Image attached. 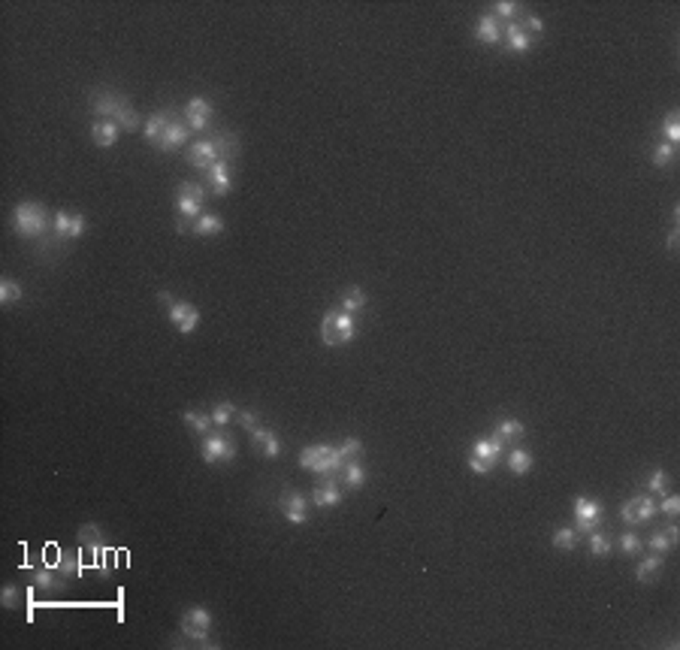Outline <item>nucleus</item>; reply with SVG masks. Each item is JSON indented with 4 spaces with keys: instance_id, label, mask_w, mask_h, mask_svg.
Wrapping results in <instances>:
<instances>
[{
    "instance_id": "1",
    "label": "nucleus",
    "mask_w": 680,
    "mask_h": 650,
    "mask_svg": "<svg viewBox=\"0 0 680 650\" xmlns=\"http://www.w3.org/2000/svg\"><path fill=\"white\" fill-rule=\"evenodd\" d=\"M191 134H194V130L185 125V118H181L176 109H158V113L146 121V127H142L146 142H151L158 151H176L179 146H185V142L191 139Z\"/></svg>"
},
{
    "instance_id": "2",
    "label": "nucleus",
    "mask_w": 680,
    "mask_h": 650,
    "mask_svg": "<svg viewBox=\"0 0 680 650\" xmlns=\"http://www.w3.org/2000/svg\"><path fill=\"white\" fill-rule=\"evenodd\" d=\"M9 221H13V230L22 239L39 242V246H46V242L52 239L55 224H52V215H49V209L43 206V203H34V200L18 203V206L13 209V215H9Z\"/></svg>"
},
{
    "instance_id": "3",
    "label": "nucleus",
    "mask_w": 680,
    "mask_h": 650,
    "mask_svg": "<svg viewBox=\"0 0 680 650\" xmlns=\"http://www.w3.org/2000/svg\"><path fill=\"white\" fill-rule=\"evenodd\" d=\"M91 113L97 118H106V121H115L121 130H136L139 127V115L136 109L130 106L127 97L115 94V91H94L91 94Z\"/></svg>"
},
{
    "instance_id": "4",
    "label": "nucleus",
    "mask_w": 680,
    "mask_h": 650,
    "mask_svg": "<svg viewBox=\"0 0 680 650\" xmlns=\"http://www.w3.org/2000/svg\"><path fill=\"white\" fill-rule=\"evenodd\" d=\"M203 200H206V188L197 185V181H181L176 191V233H191L197 224V218L203 215Z\"/></svg>"
},
{
    "instance_id": "5",
    "label": "nucleus",
    "mask_w": 680,
    "mask_h": 650,
    "mask_svg": "<svg viewBox=\"0 0 680 650\" xmlns=\"http://www.w3.org/2000/svg\"><path fill=\"white\" fill-rule=\"evenodd\" d=\"M354 336H357V318L342 309H330L327 314H323L321 321V339L323 345H330V348H342V345L354 342Z\"/></svg>"
},
{
    "instance_id": "6",
    "label": "nucleus",
    "mask_w": 680,
    "mask_h": 650,
    "mask_svg": "<svg viewBox=\"0 0 680 650\" xmlns=\"http://www.w3.org/2000/svg\"><path fill=\"white\" fill-rule=\"evenodd\" d=\"M236 454H239L236 439H233L230 433L221 430V426L203 435V445H200L203 463H209V466H215V463H233V460H236Z\"/></svg>"
},
{
    "instance_id": "7",
    "label": "nucleus",
    "mask_w": 680,
    "mask_h": 650,
    "mask_svg": "<svg viewBox=\"0 0 680 650\" xmlns=\"http://www.w3.org/2000/svg\"><path fill=\"white\" fill-rule=\"evenodd\" d=\"M160 302H164V309H167L169 324L181 333V336H191V333H194V330L200 327V309H194L191 302H185V300H172L169 293H164V291H160Z\"/></svg>"
},
{
    "instance_id": "8",
    "label": "nucleus",
    "mask_w": 680,
    "mask_h": 650,
    "mask_svg": "<svg viewBox=\"0 0 680 650\" xmlns=\"http://www.w3.org/2000/svg\"><path fill=\"white\" fill-rule=\"evenodd\" d=\"M575 530L581 535L602 530V505L586 499V496H577L575 499Z\"/></svg>"
},
{
    "instance_id": "9",
    "label": "nucleus",
    "mask_w": 680,
    "mask_h": 650,
    "mask_svg": "<svg viewBox=\"0 0 680 650\" xmlns=\"http://www.w3.org/2000/svg\"><path fill=\"white\" fill-rule=\"evenodd\" d=\"M85 236V215H70V212H55V230H52V242L55 246H64V242L82 239Z\"/></svg>"
},
{
    "instance_id": "10",
    "label": "nucleus",
    "mask_w": 680,
    "mask_h": 650,
    "mask_svg": "<svg viewBox=\"0 0 680 650\" xmlns=\"http://www.w3.org/2000/svg\"><path fill=\"white\" fill-rule=\"evenodd\" d=\"M179 629H181V635L191 638V642H206L209 629H212V614L206 611V608H188L179 620Z\"/></svg>"
},
{
    "instance_id": "11",
    "label": "nucleus",
    "mask_w": 680,
    "mask_h": 650,
    "mask_svg": "<svg viewBox=\"0 0 680 650\" xmlns=\"http://www.w3.org/2000/svg\"><path fill=\"white\" fill-rule=\"evenodd\" d=\"M212 115H215V109H212V103H209L206 97H191L188 103H185V109H181V118H185V125L194 130V134L209 130Z\"/></svg>"
},
{
    "instance_id": "12",
    "label": "nucleus",
    "mask_w": 680,
    "mask_h": 650,
    "mask_svg": "<svg viewBox=\"0 0 680 650\" xmlns=\"http://www.w3.org/2000/svg\"><path fill=\"white\" fill-rule=\"evenodd\" d=\"M278 509H281V514L288 517L293 526L309 523V499L302 493H297V490H284L278 496Z\"/></svg>"
},
{
    "instance_id": "13",
    "label": "nucleus",
    "mask_w": 680,
    "mask_h": 650,
    "mask_svg": "<svg viewBox=\"0 0 680 650\" xmlns=\"http://www.w3.org/2000/svg\"><path fill=\"white\" fill-rule=\"evenodd\" d=\"M656 514V502L650 499V496H632V499H626L620 505V521L623 523H647L650 517Z\"/></svg>"
},
{
    "instance_id": "14",
    "label": "nucleus",
    "mask_w": 680,
    "mask_h": 650,
    "mask_svg": "<svg viewBox=\"0 0 680 650\" xmlns=\"http://www.w3.org/2000/svg\"><path fill=\"white\" fill-rule=\"evenodd\" d=\"M221 160V155H218V146L212 139H197V142H191V148H188V164L191 167H197V170H203V172H209L212 167H215Z\"/></svg>"
},
{
    "instance_id": "15",
    "label": "nucleus",
    "mask_w": 680,
    "mask_h": 650,
    "mask_svg": "<svg viewBox=\"0 0 680 650\" xmlns=\"http://www.w3.org/2000/svg\"><path fill=\"white\" fill-rule=\"evenodd\" d=\"M342 499L345 496L339 478H321L312 487V505H318V509H336V505H342Z\"/></svg>"
},
{
    "instance_id": "16",
    "label": "nucleus",
    "mask_w": 680,
    "mask_h": 650,
    "mask_svg": "<svg viewBox=\"0 0 680 650\" xmlns=\"http://www.w3.org/2000/svg\"><path fill=\"white\" fill-rule=\"evenodd\" d=\"M505 448H508V445H505L502 439H496V435H487V439H478V442L472 445L469 454L478 457V460L487 463L490 469H496V463H499L502 457H505Z\"/></svg>"
},
{
    "instance_id": "17",
    "label": "nucleus",
    "mask_w": 680,
    "mask_h": 650,
    "mask_svg": "<svg viewBox=\"0 0 680 650\" xmlns=\"http://www.w3.org/2000/svg\"><path fill=\"white\" fill-rule=\"evenodd\" d=\"M502 34H505V27L493 13H484L478 18V25H475V39H478L481 46H499Z\"/></svg>"
},
{
    "instance_id": "18",
    "label": "nucleus",
    "mask_w": 680,
    "mask_h": 650,
    "mask_svg": "<svg viewBox=\"0 0 680 650\" xmlns=\"http://www.w3.org/2000/svg\"><path fill=\"white\" fill-rule=\"evenodd\" d=\"M206 176H209V191L215 197H227L230 194V188H233V164H230V160H218Z\"/></svg>"
},
{
    "instance_id": "19",
    "label": "nucleus",
    "mask_w": 680,
    "mask_h": 650,
    "mask_svg": "<svg viewBox=\"0 0 680 650\" xmlns=\"http://www.w3.org/2000/svg\"><path fill=\"white\" fill-rule=\"evenodd\" d=\"M30 581H34V587H39V590H49V593H64L67 590V578L58 572V568L46 566V568H30Z\"/></svg>"
},
{
    "instance_id": "20",
    "label": "nucleus",
    "mask_w": 680,
    "mask_h": 650,
    "mask_svg": "<svg viewBox=\"0 0 680 650\" xmlns=\"http://www.w3.org/2000/svg\"><path fill=\"white\" fill-rule=\"evenodd\" d=\"M532 43H535V39L520 27V22H508V25H505V34H502L505 52H517V55H520V52H530Z\"/></svg>"
},
{
    "instance_id": "21",
    "label": "nucleus",
    "mask_w": 680,
    "mask_h": 650,
    "mask_svg": "<svg viewBox=\"0 0 680 650\" xmlns=\"http://www.w3.org/2000/svg\"><path fill=\"white\" fill-rule=\"evenodd\" d=\"M251 445L257 448L260 457H267V460H276V457L281 454V442L278 435L269 430V426H257L255 433H251Z\"/></svg>"
},
{
    "instance_id": "22",
    "label": "nucleus",
    "mask_w": 680,
    "mask_h": 650,
    "mask_svg": "<svg viewBox=\"0 0 680 650\" xmlns=\"http://www.w3.org/2000/svg\"><path fill=\"white\" fill-rule=\"evenodd\" d=\"M118 136H121V127L115 125V121L97 118L94 125H91V142H94L97 148H113L118 142Z\"/></svg>"
},
{
    "instance_id": "23",
    "label": "nucleus",
    "mask_w": 680,
    "mask_h": 650,
    "mask_svg": "<svg viewBox=\"0 0 680 650\" xmlns=\"http://www.w3.org/2000/svg\"><path fill=\"white\" fill-rule=\"evenodd\" d=\"M680 542V533H677V526L674 523H668L665 526V530H659V533H653L650 535V542H647V547H650V551L653 554H668V551H672V547Z\"/></svg>"
},
{
    "instance_id": "24",
    "label": "nucleus",
    "mask_w": 680,
    "mask_h": 650,
    "mask_svg": "<svg viewBox=\"0 0 680 650\" xmlns=\"http://www.w3.org/2000/svg\"><path fill=\"white\" fill-rule=\"evenodd\" d=\"M523 423L517 421V418H502V421H496L493 423V433L490 435H496V439H502L505 445L508 442H520L523 439Z\"/></svg>"
},
{
    "instance_id": "25",
    "label": "nucleus",
    "mask_w": 680,
    "mask_h": 650,
    "mask_svg": "<svg viewBox=\"0 0 680 650\" xmlns=\"http://www.w3.org/2000/svg\"><path fill=\"white\" fill-rule=\"evenodd\" d=\"M366 478H369V472L363 469L360 460H348V463L342 466V481H345V487H348V490H360V487L366 484Z\"/></svg>"
},
{
    "instance_id": "26",
    "label": "nucleus",
    "mask_w": 680,
    "mask_h": 650,
    "mask_svg": "<svg viewBox=\"0 0 680 650\" xmlns=\"http://www.w3.org/2000/svg\"><path fill=\"white\" fill-rule=\"evenodd\" d=\"M659 575H662V554H650L647 560H641V563H638V568H635V578L641 584H653Z\"/></svg>"
},
{
    "instance_id": "27",
    "label": "nucleus",
    "mask_w": 680,
    "mask_h": 650,
    "mask_svg": "<svg viewBox=\"0 0 680 650\" xmlns=\"http://www.w3.org/2000/svg\"><path fill=\"white\" fill-rule=\"evenodd\" d=\"M212 142L218 146L221 160H230V164H233V158H239V139L233 136L230 130H218V134L212 136Z\"/></svg>"
},
{
    "instance_id": "28",
    "label": "nucleus",
    "mask_w": 680,
    "mask_h": 650,
    "mask_svg": "<svg viewBox=\"0 0 680 650\" xmlns=\"http://www.w3.org/2000/svg\"><path fill=\"white\" fill-rule=\"evenodd\" d=\"M505 463H508V469H511V475H517V478H523L526 472L532 469V454L530 451H523V448H511L508 451V457H505Z\"/></svg>"
},
{
    "instance_id": "29",
    "label": "nucleus",
    "mask_w": 680,
    "mask_h": 650,
    "mask_svg": "<svg viewBox=\"0 0 680 650\" xmlns=\"http://www.w3.org/2000/svg\"><path fill=\"white\" fill-rule=\"evenodd\" d=\"M366 302H369V297H366V291L363 288H348L342 293V312H348V314H357V312H363L366 309Z\"/></svg>"
},
{
    "instance_id": "30",
    "label": "nucleus",
    "mask_w": 680,
    "mask_h": 650,
    "mask_svg": "<svg viewBox=\"0 0 680 650\" xmlns=\"http://www.w3.org/2000/svg\"><path fill=\"white\" fill-rule=\"evenodd\" d=\"M194 233L197 236H218V233H224V218L212 215V212H203L194 224Z\"/></svg>"
},
{
    "instance_id": "31",
    "label": "nucleus",
    "mask_w": 680,
    "mask_h": 650,
    "mask_svg": "<svg viewBox=\"0 0 680 650\" xmlns=\"http://www.w3.org/2000/svg\"><path fill=\"white\" fill-rule=\"evenodd\" d=\"M551 542H553V547H560V551H572V547L581 544V533H577L575 526H560V530H553Z\"/></svg>"
},
{
    "instance_id": "32",
    "label": "nucleus",
    "mask_w": 680,
    "mask_h": 650,
    "mask_svg": "<svg viewBox=\"0 0 680 650\" xmlns=\"http://www.w3.org/2000/svg\"><path fill=\"white\" fill-rule=\"evenodd\" d=\"M674 158H677V146H672V142H656V146L650 148V160H653V167H672L674 164Z\"/></svg>"
},
{
    "instance_id": "33",
    "label": "nucleus",
    "mask_w": 680,
    "mask_h": 650,
    "mask_svg": "<svg viewBox=\"0 0 680 650\" xmlns=\"http://www.w3.org/2000/svg\"><path fill=\"white\" fill-rule=\"evenodd\" d=\"M181 418H185L188 430H194L197 435H206V433H212V426H215V423H212V418H209V414H203V412H194V409H188L185 414H181Z\"/></svg>"
},
{
    "instance_id": "34",
    "label": "nucleus",
    "mask_w": 680,
    "mask_h": 650,
    "mask_svg": "<svg viewBox=\"0 0 680 650\" xmlns=\"http://www.w3.org/2000/svg\"><path fill=\"white\" fill-rule=\"evenodd\" d=\"M79 544H82L85 551H91V547H103V533H100V526L97 523L79 526Z\"/></svg>"
},
{
    "instance_id": "35",
    "label": "nucleus",
    "mask_w": 680,
    "mask_h": 650,
    "mask_svg": "<svg viewBox=\"0 0 680 650\" xmlns=\"http://www.w3.org/2000/svg\"><path fill=\"white\" fill-rule=\"evenodd\" d=\"M586 538H590V554H593V556H608V554L614 551V544H611V535H608V533H602V530L590 533Z\"/></svg>"
},
{
    "instance_id": "36",
    "label": "nucleus",
    "mask_w": 680,
    "mask_h": 650,
    "mask_svg": "<svg viewBox=\"0 0 680 650\" xmlns=\"http://www.w3.org/2000/svg\"><path fill=\"white\" fill-rule=\"evenodd\" d=\"M22 284H18V281H13V279H4V281H0V302H4V306H15V302L18 300H22Z\"/></svg>"
},
{
    "instance_id": "37",
    "label": "nucleus",
    "mask_w": 680,
    "mask_h": 650,
    "mask_svg": "<svg viewBox=\"0 0 680 650\" xmlns=\"http://www.w3.org/2000/svg\"><path fill=\"white\" fill-rule=\"evenodd\" d=\"M236 412L239 409L233 402H218L215 409H212L209 418H212V423H215V426H227L230 421H236Z\"/></svg>"
},
{
    "instance_id": "38",
    "label": "nucleus",
    "mask_w": 680,
    "mask_h": 650,
    "mask_svg": "<svg viewBox=\"0 0 680 650\" xmlns=\"http://www.w3.org/2000/svg\"><path fill=\"white\" fill-rule=\"evenodd\" d=\"M617 544H620V554L623 556H638V554H641V547H644V542L635 533H623Z\"/></svg>"
},
{
    "instance_id": "39",
    "label": "nucleus",
    "mask_w": 680,
    "mask_h": 650,
    "mask_svg": "<svg viewBox=\"0 0 680 650\" xmlns=\"http://www.w3.org/2000/svg\"><path fill=\"white\" fill-rule=\"evenodd\" d=\"M318 460H321V445H309V448H302V451H300V469L314 472Z\"/></svg>"
},
{
    "instance_id": "40",
    "label": "nucleus",
    "mask_w": 680,
    "mask_h": 650,
    "mask_svg": "<svg viewBox=\"0 0 680 650\" xmlns=\"http://www.w3.org/2000/svg\"><path fill=\"white\" fill-rule=\"evenodd\" d=\"M339 454L345 457V463H348V460H357V457L363 454V442L357 439V435H348V439H345V442L339 445Z\"/></svg>"
},
{
    "instance_id": "41",
    "label": "nucleus",
    "mask_w": 680,
    "mask_h": 650,
    "mask_svg": "<svg viewBox=\"0 0 680 650\" xmlns=\"http://www.w3.org/2000/svg\"><path fill=\"white\" fill-rule=\"evenodd\" d=\"M662 134H665V142H672V146H677V142H680V118H677V113H668L665 125H662Z\"/></svg>"
},
{
    "instance_id": "42",
    "label": "nucleus",
    "mask_w": 680,
    "mask_h": 650,
    "mask_svg": "<svg viewBox=\"0 0 680 650\" xmlns=\"http://www.w3.org/2000/svg\"><path fill=\"white\" fill-rule=\"evenodd\" d=\"M517 13H520V4H511V0H499V4H493V15L496 18H508V22H517Z\"/></svg>"
},
{
    "instance_id": "43",
    "label": "nucleus",
    "mask_w": 680,
    "mask_h": 650,
    "mask_svg": "<svg viewBox=\"0 0 680 650\" xmlns=\"http://www.w3.org/2000/svg\"><path fill=\"white\" fill-rule=\"evenodd\" d=\"M520 22V27L530 34L532 39H539L541 34H544V22H541V15H523V18H517Z\"/></svg>"
},
{
    "instance_id": "44",
    "label": "nucleus",
    "mask_w": 680,
    "mask_h": 650,
    "mask_svg": "<svg viewBox=\"0 0 680 650\" xmlns=\"http://www.w3.org/2000/svg\"><path fill=\"white\" fill-rule=\"evenodd\" d=\"M55 568H58V572L64 575V578H67V575H79V572H82V568H79V560H76V556L70 554V551H60V560H58Z\"/></svg>"
},
{
    "instance_id": "45",
    "label": "nucleus",
    "mask_w": 680,
    "mask_h": 650,
    "mask_svg": "<svg viewBox=\"0 0 680 650\" xmlns=\"http://www.w3.org/2000/svg\"><path fill=\"white\" fill-rule=\"evenodd\" d=\"M647 490L656 493V496H665V493H668V478H665V472H662V469H656V472L650 475V481H647Z\"/></svg>"
},
{
    "instance_id": "46",
    "label": "nucleus",
    "mask_w": 680,
    "mask_h": 650,
    "mask_svg": "<svg viewBox=\"0 0 680 650\" xmlns=\"http://www.w3.org/2000/svg\"><path fill=\"white\" fill-rule=\"evenodd\" d=\"M236 421H239L242 426H245L248 433H255L257 426H260V414H257V412H251V409H239V412H236Z\"/></svg>"
},
{
    "instance_id": "47",
    "label": "nucleus",
    "mask_w": 680,
    "mask_h": 650,
    "mask_svg": "<svg viewBox=\"0 0 680 650\" xmlns=\"http://www.w3.org/2000/svg\"><path fill=\"white\" fill-rule=\"evenodd\" d=\"M659 511H662L665 517H677L680 514V496L665 493V499H662V505H659Z\"/></svg>"
},
{
    "instance_id": "48",
    "label": "nucleus",
    "mask_w": 680,
    "mask_h": 650,
    "mask_svg": "<svg viewBox=\"0 0 680 650\" xmlns=\"http://www.w3.org/2000/svg\"><path fill=\"white\" fill-rule=\"evenodd\" d=\"M0 602H4V608H9V611H13V608H18V587L15 584H6L4 590H0Z\"/></svg>"
},
{
    "instance_id": "49",
    "label": "nucleus",
    "mask_w": 680,
    "mask_h": 650,
    "mask_svg": "<svg viewBox=\"0 0 680 650\" xmlns=\"http://www.w3.org/2000/svg\"><path fill=\"white\" fill-rule=\"evenodd\" d=\"M469 469H472L475 475H490V472H493L490 466H487V463H481L478 457H472V454H469Z\"/></svg>"
},
{
    "instance_id": "50",
    "label": "nucleus",
    "mask_w": 680,
    "mask_h": 650,
    "mask_svg": "<svg viewBox=\"0 0 680 650\" xmlns=\"http://www.w3.org/2000/svg\"><path fill=\"white\" fill-rule=\"evenodd\" d=\"M677 246H680V227H674L672 233H668V251H672V255L677 251Z\"/></svg>"
}]
</instances>
